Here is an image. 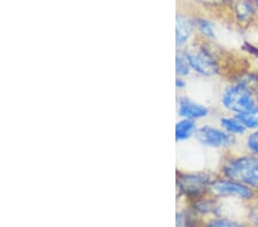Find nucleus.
I'll list each match as a JSON object with an SVG mask.
<instances>
[{
    "label": "nucleus",
    "instance_id": "obj_19",
    "mask_svg": "<svg viewBox=\"0 0 258 227\" xmlns=\"http://www.w3.org/2000/svg\"><path fill=\"white\" fill-rule=\"evenodd\" d=\"M243 48H244L245 51H247V52L250 53V54L255 55V56L257 57V59H258V47L253 46V45H250L249 43H245V44H244V46H243Z\"/></svg>",
    "mask_w": 258,
    "mask_h": 227
},
{
    "label": "nucleus",
    "instance_id": "obj_1",
    "mask_svg": "<svg viewBox=\"0 0 258 227\" xmlns=\"http://www.w3.org/2000/svg\"><path fill=\"white\" fill-rule=\"evenodd\" d=\"M224 176L228 179L240 181L258 192V156H236L227 161L223 167Z\"/></svg>",
    "mask_w": 258,
    "mask_h": 227
},
{
    "label": "nucleus",
    "instance_id": "obj_13",
    "mask_svg": "<svg viewBox=\"0 0 258 227\" xmlns=\"http://www.w3.org/2000/svg\"><path fill=\"white\" fill-rule=\"evenodd\" d=\"M236 84L242 85L243 88L248 89L249 91H251L252 93H258V72H253V71H249L242 73L240 76V80H238Z\"/></svg>",
    "mask_w": 258,
    "mask_h": 227
},
{
    "label": "nucleus",
    "instance_id": "obj_9",
    "mask_svg": "<svg viewBox=\"0 0 258 227\" xmlns=\"http://www.w3.org/2000/svg\"><path fill=\"white\" fill-rule=\"evenodd\" d=\"M195 27L194 20L189 16L184 14L177 15V27H176V40L177 46L181 47L188 41L190 36L193 34V29Z\"/></svg>",
    "mask_w": 258,
    "mask_h": 227
},
{
    "label": "nucleus",
    "instance_id": "obj_18",
    "mask_svg": "<svg viewBox=\"0 0 258 227\" xmlns=\"http://www.w3.org/2000/svg\"><path fill=\"white\" fill-rule=\"evenodd\" d=\"M249 218L251 219L252 224L258 225V197H256L255 204H253L250 212H249Z\"/></svg>",
    "mask_w": 258,
    "mask_h": 227
},
{
    "label": "nucleus",
    "instance_id": "obj_21",
    "mask_svg": "<svg viewBox=\"0 0 258 227\" xmlns=\"http://www.w3.org/2000/svg\"><path fill=\"white\" fill-rule=\"evenodd\" d=\"M253 3H255V7H256V11H257V16H258V0H253Z\"/></svg>",
    "mask_w": 258,
    "mask_h": 227
},
{
    "label": "nucleus",
    "instance_id": "obj_10",
    "mask_svg": "<svg viewBox=\"0 0 258 227\" xmlns=\"http://www.w3.org/2000/svg\"><path fill=\"white\" fill-rule=\"evenodd\" d=\"M197 132V124L194 119L184 118L176 125V140L177 141H184L189 139Z\"/></svg>",
    "mask_w": 258,
    "mask_h": 227
},
{
    "label": "nucleus",
    "instance_id": "obj_15",
    "mask_svg": "<svg viewBox=\"0 0 258 227\" xmlns=\"http://www.w3.org/2000/svg\"><path fill=\"white\" fill-rule=\"evenodd\" d=\"M190 67L184 54L178 53L176 56V71L178 76H187L189 73Z\"/></svg>",
    "mask_w": 258,
    "mask_h": 227
},
{
    "label": "nucleus",
    "instance_id": "obj_3",
    "mask_svg": "<svg viewBox=\"0 0 258 227\" xmlns=\"http://www.w3.org/2000/svg\"><path fill=\"white\" fill-rule=\"evenodd\" d=\"M184 55L190 69L203 76H214L219 72V65L215 56L203 46L188 48Z\"/></svg>",
    "mask_w": 258,
    "mask_h": 227
},
{
    "label": "nucleus",
    "instance_id": "obj_11",
    "mask_svg": "<svg viewBox=\"0 0 258 227\" xmlns=\"http://www.w3.org/2000/svg\"><path fill=\"white\" fill-rule=\"evenodd\" d=\"M220 124H222L224 129L232 134H243L247 127H245L240 119L234 117H223L220 118Z\"/></svg>",
    "mask_w": 258,
    "mask_h": 227
},
{
    "label": "nucleus",
    "instance_id": "obj_16",
    "mask_svg": "<svg viewBox=\"0 0 258 227\" xmlns=\"http://www.w3.org/2000/svg\"><path fill=\"white\" fill-rule=\"evenodd\" d=\"M247 147L253 155L258 156V130L248 137Z\"/></svg>",
    "mask_w": 258,
    "mask_h": 227
},
{
    "label": "nucleus",
    "instance_id": "obj_5",
    "mask_svg": "<svg viewBox=\"0 0 258 227\" xmlns=\"http://www.w3.org/2000/svg\"><path fill=\"white\" fill-rule=\"evenodd\" d=\"M195 138H197L200 143L215 148L230 147L235 142L234 134L207 125L197 130V132H195Z\"/></svg>",
    "mask_w": 258,
    "mask_h": 227
},
{
    "label": "nucleus",
    "instance_id": "obj_22",
    "mask_svg": "<svg viewBox=\"0 0 258 227\" xmlns=\"http://www.w3.org/2000/svg\"><path fill=\"white\" fill-rule=\"evenodd\" d=\"M257 101H258V93H257Z\"/></svg>",
    "mask_w": 258,
    "mask_h": 227
},
{
    "label": "nucleus",
    "instance_id": "obj_6",
    "mask_svg": "<svg viewBox=\"0 0 258 227\" xmlns=\"http://www.w3.org/2000/svg\"><path fill=\"white\" fill-rule=\"evenodd\" d=\"M178 184L181 191H184L187 195L198 196L209 188L211 181L206 175L198 173V175H184L179 178Z\"/></svg>",
    "mask_w": 258,
    "mask_h": 227
},
{
    "label": "nucleus",
    "instance_id": "obj_2",
    "mask_svg": "<svg viewBox=\"0 0 258 227\" xmlns=\"http://www.w3.org/2000/svg\"><path fill=\"white\" fill-rule=\"evenodd\" d=\"M222 103L227 110L233 111L235 114L244 113L257 106L255 99L252 97V92L242 85L235 84L224 91Z\"/></svg>",
    "mask_w": 258,
    "mask_h": 227
},
{
    "label": "nucleus",
    "instance_id": "obj_20",
    "mask_svg": "<svg viewBox=\"0 0 258 227\" xmlns=\"http://www.w3.org/2000/svg\"><path fill=\"white\" fill-rule=\"evenodd\" d=\"M176 86H177V89H179V90H182L186 86V83L181 80V78H177V81H176Z\"/></svg>",
    "mask_w": 258,
    "mask_h": 227
},
{
    "label": "nucleus",
    "instance_id": "obj_7",
    "mask_svg": "<svg viewBox=\"0 0 258 227\" xmlns=\"http://www.w3.org/2000/svg\"><path fill=\"white\" fill-rule=\"evenodd\" d=\"M178 114L182 118L198 119L206 117L209 114V110L207 107L199 105L188 98L180 97L178 100Z\"/></svg>",
    "mask_w": 258,
    "mask_h": 227
},
{
    "label": "nucleus",
    "instance_id": "obj_14",
    "mask_svg": "<svg viewBox=\"0 0 258 227\" xmlns=\"http://www.w3.org/2000/svg\"><path fill=\"white\" fill-rule=\"evenodd\" d=\"M195 27L198 28L200 34H202L207 38H215V31L212 28V24L205 19H197L194 20Z\"/></svg>",
    "mask_w": 258,
    "mask_h": 227
},
{
    "label": "nucleus",
    "instance_id": "obj_8",
    "mask_svg": "<svg viewBox=\"0 0 258 227\" xmlns=\"http://www.w3.org/2000/svg\"><path fill=\"white\" fill-rule=\"evenodd\" d=\"M232 10L235 19L241 24L250 23L258 18L253 0H233Z\"/></svg>",
    "mask_w": 258,
    "mask_h": 227
},
{
    "label": "nucleus",
    "instance_id": "obj_17",
    "mask_svg": "<svg viewBox=\"0 0 258 227\" xmlns=\"http://www.w3.org/2000/svg\"><path fill=\"white\" fill-rule=\"evenodd\" d=\"M211 226H239L238 222L228 220V219H223V218H218V219H214L210 221Z\"/></svg>",
    "mask_w": 258,
    "mask_h": 227
},
{
    "label": "nucleus",
    "instance_id": "obj_4",
    "mask_svg": "<svg viewBox=\"0 0 258 227\" xmlns=\"http://www.w3.org/2000/svg\"><path fill=\"white\" fill-rule=\"evenodd\" d=\"M210 192L216 196L219 197H238L240 200L250 201L256 199V189L251 188L250 186L240 183V181L232 179H217L211 181L209 186Z\"/></svg>",
    "mask_w": 258,
    "mask_h": 227
},
{
    "label": "nucleus",
    "instance_id": "obj_12",
    "mask_svg": "<svg viewBox=\"0 0 258 227\" xmlns=\"http://www.w3.org/2000/svg\"><path fill=\"white\" fill-rule=\"evenodd\" d=\"M247 129H258V106L244 113L235 115Z\"/></svg>",
    "mask_w": 258,
    "mask_h": 227
}]
</instances>
